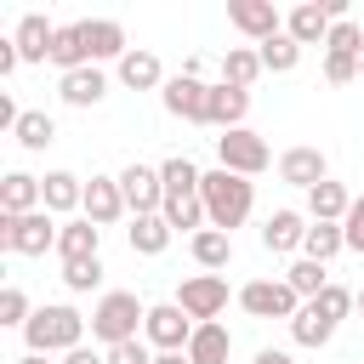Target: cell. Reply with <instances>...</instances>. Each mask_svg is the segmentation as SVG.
I'll use <instances>...</instances> for the list:
<instances>
[{"label":"cell","instance_id":"obj_26","mask_svg":"<svg viewBox=\"0 0 364 364\" xmlns=\"http://www.w3.org/2000/svg\"><path fill=\"white\" fill-rule=\"evenodd\" d=\"M228 358H233L228 324H199L193 341H188V364H228Z\"/></svg>","mask_w":364,"mask_h":364},{"label":"cell","instance_id":"obj_48","mask_svg":"<svg viewBox=\"0 0 364 364\" xmlns=\"http://www.w3.org/2000/svg\"><path fill=\"white\" fill-rule=\"evenodd\" d=\"M17 364H51V358H46V353H23Z\"/></svg>","mask_w":364,"mask_h":364},{"label":"cell","instance_id":"obj_17","mask_svg":"<svg viewBox=\"0 0 364 364\" xmlns=\"http://www.w3.org/2000/svg\"><path fill=\"white\" fill-rule=\"evenodd\" d=\"M0 210H6V216H28V210H46L40 176H28V171H6V176H0Z\"/></svg>","mask_w":364,"mask_h":364},{"label":"cell","instance_id":"obj_4","mask_svg":"<svg viewBox=\"0 0 364 364\" xmlns=\"http://www.w3.org/2000/svg\"><path fill=\"white\" fill-rule=\"evenodd\" d=\"M57 222H51V210H28V216H6L0 210V250H11V256H46V250H57Z\"/></svg>","mask_w":364,"mask_h":364},{"label":"cell","instance_id":"obj_41","mask_svg":"<svg viewBox=\"0 0 364 364\" xmlns=\"http://www.w3.org/2000/svg\"><path fill=\"white\" fill-rule=\"evenodd\" d=\"M324 80H330V85H347V80H358V57L324 51Z\"/></svg>","mask_w":364,"mask_h":364},{"label":"cell","instance_id":"obj_36","mask_svg":"<svg viewBox=\"0 0 364 364\" xmlns=\"http://www.w3.org/2000/svg\"><path fill=\"white\" fill-rule=\"evenodd\" d=\"M256 51H262V68H267V74H290V68L301 63V46H296L290 34H273V40H262Z\"/></svg>","mask_w":364,"mask_h":364},{"label":"cell","instance_id":"obj_3","mask_svg":"<svg viewBox=\"0 0 364 364\" xmlns=\"http://www.w3.org/2000/svg\"><path fill=\"white\" fill-rule=\"evenodd\" d=\"M142 324H148V307L136 301V290H102L91 307V341H102V347L136 341Z\"/></svg>","mask_w":364,"mask_h":364},{"label":"cell","instance_id":"obj_19","mask_svg":"<svg viewBox=\"0 0 364 364\" xmlns=\"http://www.w3.org/2000/svg\"><path fill=\"white\" fill-rule=\"evenodd\" d=\"M245 114H250V91L216 80V85H210V114H205V125H216V131H239Z\"/></svg>","mask_w":364,"mask_h":364},{"label":"cell","instance_id":"obj_40","mask_svg":"<svg viewBox=\"0 0 364 364\" xmlns=\"http://www.w3.org/2000/svg\"><path fill=\"white\" fill-rule=\"evenodd\" d=\"M28 318H34V307H28V296H23L17 284H6V290H0V324H11V330H23Z\"/></svg>","mask_w":364,"mask_h":364},{"label":"cell","instance_id":"obj_20","mask_svg":"<svg viewBox=\"0 0 364 364\" xmlns=\"http://www.w3.org/2000/svg\"><path fill=\"white\" fill-rule=\"evenodd\" d=\"M85 51H91V63H119L131 46H125V23H114V17H85Z\"/></svg>","mask_w":364,"mask_h":364},{"label":"cell","instance_id":"obj_39","mask_svg":"<svg viewBox=\"0 0 364 364\" xmlns=\"http://www.w3.org/2000/svg\"><path fill=\"white\" fill-rule=\"evenodd\" d=\"M324 51H341V57H364V28H358L353 17H341V23L330 28V40H324Z\"/></svg>","mask_w":364,"mask_h":364},{"label":"cell","instance_id":"obj_32","mask_svg":"<svg viewBox=\"0 0 364 364\" xmlns=\"http://www.w3.org/2000/svg\"><path fill=\"white\" fill-rule=\"evenodd\" d=\"M341 250H347L341 222H313L307 239H301V256H307V262H330V256H341Z\"/></svg>","mask_w":364,"mask_h":364},{"label":"cell","instance_id":"obj_44","mask_svg":"<svg viewBox=\"0 0 364 364\" xmlns=\"http://www.w3.org/2000/svg\"><path fill=\"white\" fill-rule=\"evenodd\" d=\"M17 63H23L17 40H0V74H17Z\"/></svg>","mask_w":364,"mask_h":364},{"label":"cell","instance_id":"obj_21","mask_svg":"<svg viewBox=\"0 0 364 364\" xmlns=\"http://www.w3.org/2000/svg\"><path fill=\"white\" fill-rule=\"evenodd\" d=\"M40 193H46V210H51V216L80 210V205H85V176H74V171H46V176H40Z\"/></svg>","mask_w":364,"mask_h":364},{"label":"cell","instance_id":"obj_43","mask_svg":"<svg viewBox=\"0 0 364 364\" xmlns=\"http://www.w3.org/2000/svg\"><path fill=\"white\" fill-rule=\"evenodd\" d=\"M341 233H347V250H358V256H364V193L353 199V210H347V222H341Z\"/></svg>","mask_w":364,"mask_h":364},{"label":"cell","instance_id":"obj_23","mask_svg":"<svg viewBox=\"0 0 364 364\" xmlns=\"http://www.w3.org/2000/svg\"><path fill=\"white\" fill-rule=\"evenodd\" d=\"M17 51H23V63H46L51 57V40H57V23H46L40 11H23V23H17Z\"/></svg>","mask_w":364,"mask_h":364},{"label":"cell","instance_id":"obj_12","mask_svg":"<svg viewBox=\"0 0 364 364\" xmlns=\"http://www.w3.org/2000/svg\"><path fill=\"white\" fill-rule=\"evenodd\" d=\"M228 23L245 34V40H273V34H284V17H279V6L273 0H228Z\"/></svg>","mask_w":364,"mask_h":364},{"label":"cell","instance_id":"obj_22","mask_svg":"<svg viewBox=\"0 0 364 364\" xmlns=\"http://www.w3.org/2000/svg\"><path fill=\"white\" fill-rule=\"evenodd\" d=\"M97 245H102V228H97V222H85V216L63 222V233H57V256H63V267H68V262H91V256H97Z\"/></svg>","mask_w":364,"mask_h":364},{"label":"cell","instance_id":"obj_45","mask_svg":"<svg viewBox=\"0 0 364 364\" xmlns=\"http://www.w3.org/2000/svg\"><path fill=\"white\" fill-rule=\"evenodd\" d=\"M63 364H108V353H91V347H74V353H63Z\"/></svg>","mask_w":364,"mask_h":364},{"label":"cell","instance_id":"obj_47","mask_svg":"<svg viewBox=\"0 0 364 364\" xmlns=\"http://www.w3.org/2000/svg\"><path fill=\"white\" fill-rule=\"evenodd\" d=\"M154 364H188V353H154Z\"/></svg>","mask_w":364,"mask_h":364},{"label":"cell","instance_id":"obj_46","mask_svg":"<svg viewBox=\"0 0 364 364\" xmlns=\"http://www.w3.org/2000/svg\"><path fill=\"white\" fill-rule=\"evenodd\" d=\"M256 364H296V358H290L284 347H262V353H256Z\"/></svg>","mask_w":364,"mask_h":364},{"label":"cell","instance_id":"obj_6","mask_svg":"<svg viewBox=\"0 0 364 364\" xmlns=\"http://www.w3.org/2000/svg\"><path fill=\"white\" fill-rule=\"evenodd\" d=\"M216 159H222V171H233V176H262V171L273 165V148H267L250 125H239V131H222V136H216Z\"/></svg>","mask_w":364,"mask_h":364},{"label":"cell","instance_id":"obj_28","mask_svg":"<svg viewBox=\"0 0 364 364\" xmlns=\"http://www.w3.org/2000/svg\"><path fill=\"white\" fill-rule=\"evenodd\" d=\"M11 136H17V148H23V154H46V148L57 142V119H51L46 108H23V119H17V131H11Z\"/></svg>","mask_w":364,"mask_h":364},{"label":"cell","instance_id":"obj_11","mask_svg":"<svg viewBox=\"0 0 364 364\" xmlns=\"http://www.w3.org/2000/svg\"><path fill=\"white\" fill-rule=\"evenodd\" d=\"M279 182H290V188H301V193H313L318 182H330V159H324V148H307V142L284 148V154H279Z\"/></svg>","mask_w":364,"mask_h":364},{"label":"cell","instance_id":"obj_13","mask_svg":"<svg viewBox=\"0 0 364 364\" xmlns=\"http://www.w3.org/2000/svg\"><path fill=\"white\" fill-rule=\"evenodd\" d=\"M330 28H336V17L324 11V0H301V6H290V17H284V34H290L296 46H324Z\"/></svg>","mask_w":364,"mask_h":364},{"label":"cell","instance_id":"obj_38","mask_svg":"<svg viewBox=\"0 0 364 364\" xmlns=\"http://www.w3.org/2000/svg\"><path fill=\"white\" fill-rule=\"evenodd\" d=\"M63 284H68L74 296L97 290V284H102V256H91V262H68V267H63Z\"/></svg>","mask_w":364,"mask_h":364},{"label":"cell","instance_id":"obj_50","mask_svg":"<svg viewBox=\"0 0 364 364\" xmlns=\"http://www.w3.org/2000/svg\"><path fill=\"white\" fill-rule=\"evenodd\" d=\"M358 313H364V290H358Z\"/></svg>","mask_w":364,"mask_h":364},{"label":"cell","instance_id":"obj_18","mask_svg":"<svg viewBox=\"0 0 364 364\" xmlns=\"http://www.w3.org/2000/svg\"><path fill=\"white\" fill-rule=\"evenodd\" d=\"M307 216L301 210H273L267 222H262V250H273V256H284V250H301V239H307Z\"/></svg>","mask_w":364,"mask_h":364},{"label":"cell","instance_id":"obj_27","mask_svg":"<svg viewBox=\"0 0 364 364\" xmlns=\"http://www.w3.org/2000/svg\"><path fill=\"white\" fill-rule=\"evenodd\" d=\"M262 74H267V68H262V51H250V46H228V51H222V85L250 91Z\"/></svg>","mask_w":364,"mask_h":364},{"label":"cell","instance_id":"obj_35","mask_svg":"<svg viewBox=\"0 0 364 364\" xmlns=\"http://www.w3.org/2000/svg\"><path fill=\"white\" fill-rule=\"evenodd\" d=\"M159 176H165V193H199V182H205V171H199L188 154H171V159L159 165Z\"/></svg>","mask_w":364,"mask_h":364},{"label":"cell","instance_id":"obj_9","mask_svg":"<svg viewBox=\"0 0 364 364\" xmlns=\"http://www.w3.org/2000/svg\"><path fill=\"white\" fill-rule=\"evenodd\" d=\"M193 318L176 307V301H159V307H148V324H142V336H148V347L154 353H188V341H193Z\"/></svg>","mask_w":364,"mask_h":364},{"label":"cell","instance_id":"obj_7","mask_svg":"<svg viewBox=\"0 0 364 364\" xmlns=\"http://www.w3.org/2000/svg\"><path fill=\"white\" fill-rule=\"evenodd\" d=\"M119 193H125V210H131V216H159V210H165V176H159V165L131 159V165L119 171Z\"/></svg>","mask_w":364,"mask_h":364},{"label":"cell","instance_id":"obj_49","mask_svg":"<svg viewBox=\"0 0 364 364\" xmlns=\"http://www.w3.org/2000/svg\"><path fill=\"white\" fill-rule=\"evenodd\" d=\"M358 80H364V57H358Z\"/></svg>","mask_w":364,"mask_h":364},{"label":"cell","instance_id":"obj_14","mask_svg":"<svg viewBox=\"0 0 364 364\" xmlns=\"http://www.w3.org/2000/svg\"><path fill=\"white\" fill-rule=\"evenodd\" d=\"M80 216H85V222H97V228L119 222V216H125L119 176H91V182H85V205H80Z\"/></svg>","mask_w":364,"mask_h":364},{"label":"cell","instance_id":"obj_30","mask_svg":"<svg viewBox=\"0 0 364 364\" xmlns=\"http://www.w3.org/2000/svg\"><path fill=\"white\" fill-rule=\"evenodd\" d=\"M188 250H193V262H199L205 273H222V267L233 262V233L205 228V233H193V239H188Z\"/></svg>","mask_w":364,"mask_h":364},{"label":"cell","instance_id":"obj_10","mask_svg":"<svg viewBox=\"0 0 364 364\" xmlns=\"http://www.w3.org/2000/svg\"><path fill=\"white\" fill-rule=\"evenodd\" d=\"M159 102H165V114H171V119L205 125V114H210V85H205L199 74H171V80H165V91H159Z\"/></svg>","mask_w":364,"mask_h":364},{"label":"cell","instance_id":"obj_31","mask_svg":"<svg viewBox=\"0 0 364 364\" xmlns=\"http://www.w3.org/2000/svg\"><path fill=\"white\" fill-rule=\"evenodd\" d=\"M171 239H176V233H171L165 216H131V250H136V256H165Z\"/></svg>","mask_w":364,"mask_h":364},{"label":"cell","instance_id":"obj_25","mask_svg":"<svg viewBox=\"0 0 364 364\" xmlns=\"http://www.w3.org/2000/svg\"><path fill=\"white\" fill-rule=\"evenodd\" d=\"M165 222H171V233H205L210 228V216H205V199L199 193H165V210H159Z\"/></svg>","mask_w":364,"mask_h":364},{"label":"cell","instance_id":"obj_42","mask_svg":"<svg viewBox=\"0 0 364 364\" xmlns=\"http://www.w3.org/2000/svg\"><path fill=\"white\" fill-rule=\"evenodd\" d=\"M108 364H154V347L148 341H119V347H108Z\"/></svg>","mask_w":364,"mask_h":364},{"label":"cell","instance_id":"obj_33","mask_svg":"<svg viewBox=\"0 0 364 364\" xmlns=\"http://www.w3.org/2000/svg\"><path fill=\"white\" fill-rule=\"evenodd\" d=\"M290 336H296V347H324V341L336 336V324H330L313 301H301V313L290 318Z\"/></svg>","mask_w":364,"mask_h":364},{"label":"cell","instance_id":"obj_34","mask_svg":"<svg viewBox=\"0 0 364 364\" xmlns=\"http://www.w3.org/2000/svg\"><path fill=\"white\" fill-rule=\"evenodd\" d=\"M284 284H290L301 301H313V296L330 284V273H324V262H307V256H296V262L284 267Z\"/></svg>","mask_w":364,"mask_h":364},{"label":"cell","instance_id":"obj_8","mask_svg":"<svg viewBox=\"0 0 364 364\" xmlns=\"http://www.w3.org/2000/svg\"><path fill=\"white\" fill-rule=\"evenodd\" d=\"M239 307L250 318H296L301 313V296L284 279H250V284H239Z\"/></svg>","mask_w":364,"mask_h":364},{"label":"cell","instance_id":"obj_29","mask_svg":"<svg viewBox=\"0 0 364 364\" xmlns=\"http://www.w3.org/2000/svg\"><path fill=\"white\" fill-rule=\"evenodd\" d=\"M347 210H353V193L341 182H318L307 193V222H347Z\"/></svg>","mask_w":364,"mask_h":364},{"label":"cell","instance_id":"obj_5","mask_svg":"<svg viewBox=\"0 0 364 364\" xmlns=\"http://www.w3.org/2000/svg\"><path fill=\"white\" fill-rule=\"evenodd\" d=\"M176 307L193 318V324H216L228 313V279L222 273H188L176 284Z\"/></svg>","mask_w":364,"mask_h":364},{"label":"cell","instance_id":"obj_15","mask_svg":"<svg viewBox=\"0 0 364 364\" xmlns=\"http://www.w3.org/2000/svg\"><path fill=\"white\" fill-rule=\"evenodd\" d=\"M57 97L68 108H97L108 97V74L91 63V68H74V74H57Z\"/></svg>","mask_w":364,"mask_h":364},{"label":"cell","instance_id":"obj_1","mask_svg":"<svg viewBox=\"0 0 364 364\" xmlns=\"http://www.w3.org/2000/svg\"><path fill=\"white\" fill-rule=\"evenodd\" d=\"M199 199H205L210 228L233 233V228H245V216L256 210V182H250V176H233V171H222V165H216V171H205Z\"/></svg>","mask_w":364,"mask_h":364},{"label":"cell","instance_id":"obj_16","mask_svg":"<svg viewBox=\"0 0 364 364\" xmlns=\"http://www.w3.org/2000/svg\"><path fill=\"white\" fill-rule=\"evenodd\" d=\"M119 85H131V91H165V63L148 46H131L119 57Z\"/></svg>","mask_w":364,"mask_h":364},{"label":"cell","instance_id":"obj_37","mask_svg":"<svg viewBox=\"0 0 364 364\" xmlns=\"http://www.w3.org/2000/svg\"><path fill=\"white\" fill-rule=\"evenodd\" d=\"M313 307H318V313H324L330 324H341V318H347V313L358 307V290H347V284H336V279H330V284H324V290L313 296Z\"/></svg>","mask_w":364,"mask_h":364},{"label":"cell","instance_id":"obj_24","mask_svg":"<svg viewBox=\"0 0 364 364\" xmlns=\"http://www.w3.org/2000/svg\"><path fill=\"white\" fill-rule=\"evenodd\" d=\"M51 63H57V74L91 68V51H85V23H57V40H51Z\"/></svg>","mask_w":364,"mask_h":364},{"label":"cell","instance_id":"obj_2","mask_svg":"<svg viewBox=\"0 0 364 364\" xmlns=\"http://www.w3.org/2000/svg\"><path fill=\"white\" fill-rule=\"evenodd\" d=\"M85 313H74L68 301H46V307H34V318L23 324V341H28V353H74V347H85Z\"/></svg>","mask_w":364,"mask_h":364}]
</instances>
